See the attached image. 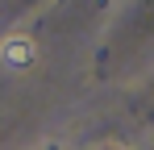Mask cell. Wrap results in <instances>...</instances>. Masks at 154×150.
<instances>
[{
	"mask_svg": "<svg viewBox=\"0 0 154 150\" xmlns=\"http://www.w3.org/2000/svg\"><path fill=\"white\" fill-rule=\"evenodd\" d=\"M0 63L8 67V71H25L38 63V42L29 38V33H8V38H0Z\"/></svg>",
	"mask_w": 154,
	"mask_h": 150,
	"instance_id": "6da1fadb",
	"label": "cell"
}]
</instances>
